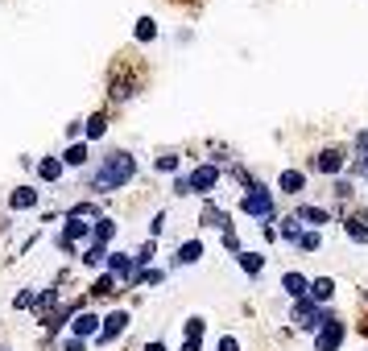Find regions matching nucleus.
I'll use <instances>...</instances> for the list:
<instances>
[{
	"mask_svg": "<svg viewBox=\"0 0 368 351\" xmlns=\"http://www.w3.org/2000/svg\"><path fill=\"white\" fill-rule=\"evenodd\" d=\"M83 236H87V223H79V219L70 215V219H66V228H62V236H58V244H62V248H70V244H75V240H83Z\"/></svg>",
	"mask_w": 368,
	"mask_h": 351,
	"instance_id": "9d476101",
	"label": "nucleus"
},
{
	"mask_svg": "<svg viewBox=\"0 0 368 351\" xmlns=\"http://www.w3.org/2000/svg\"><path fill=\"white\" fill-rule=\"evenodd\" d=\"M108 265H112V273H116V277H124V273H133V261H128L124 252H112V257H108Z\"/></svg>",
	"mask_w": 368,
	"mask_h": 351,
	"instance_id": "6ab92c4d",
	"label": "nucleus"
},
{
	"mask_svg": "<svg viewBox=\"0 0 368 351\" xmlns=\"http://www.w3.org/2000/svg\"><path fill=\"white\" fill-rule=\"evenodd\" d=\"M203 335V319H186V339H199Z\"/></svg>",
	"mask_w": 368,
	"mask_h": 351,
	"instance_id": "bb28decb",
	"label": "nucleus"
},
{
	"mask_svg": "<svg viewBox=\"0 0 368 351\" xmlns=\"http://www.w3.org/2000/svg\"><path fill=\"white\" fill-rule=\"evenodd\" d=\"M153 33H157V29H153V21H149V17H141V21H137V37H141V41H153Z\"/></svg>",
	"mask_w": 368,
	"mask_h": 351,
	"instance_id": "5701e85b",
	"label": "nucleus"
},
{
	"mask_svg": "<svg viewBox=\"0 0 368 351\" xmlns=\"http://www.w3.org/2000/svg\"><path fill=\"white\" fill-rule=\"evenodd\" d=\"M104 257H108V252H104V244H95V248H91V252H87V257H83V261H87V265H99V261H104Z\"/></svg>",
	"mask_w": 368,
	"mask_h": 351,
	"instance_id": "cd10ccee",
	"label": "nucleus"
},
{
	"mask_svg": "<svg viewBox=\"0 0 368 351\" xmlns=\"http://www.w3.org/2000/svg\"><path fill=\"white\" fill-rule=\"evenodd\" d=\"M240 211H244V215H265V219H269V215H273V199H269V190H265V186H253V190L240 199Z\"/></svg>",
	"mask_w": 368,
	"mask_h": 351,
	"instance_id": "f03ea898",
	"label": "nucleus"
},
{
	"mask_svg": "<svg viewBox=\"0 0 368 351\" xmlns=\"http://www.w3.org/2000/svg\"><path fill=\"white\" fill-rule=\"evenodd\" d=\"M348 236H352L356 244H368V228L360 223V219H348Z\"/></svg>",
	"mask_w": 368,
	"mask_h": 351,
	"instance_id": "aec40b11",
	"label": "nucleus"
},
{
	"mask_svg": "<svg viewBox=\"0 0 368 351\" xmlns=\"http://www.w3.org/2000/svg\"><path fill=\"white\" fill-rule=\"evenodd\" d=\"M145 351H166V348H162V343H149V348H145Z\"/></svg>",
	"mask_w": 368,
	"mask_h": 351,
	"instance_id": "c9c22d12",
	"label": "nucleus"
},
{
	"mask_svg": "<svg viewBox=\"0 0 368 351\" xmlns=\"http://www.w3.org/2000/svg\"><path fill=\"white\" fill-rule=\"evenodd\" d=\"M278 186H282L286 194H298V190H307V178H302V170H282Z\"/></svg>",
	"mask_w": 368,
	"mask_h": 351,
	"instance_id": "6e6552de",
	"label": "nucleus"
},
{
	"mask_svg": "<svg viewBox=\"0 0 368 351\" xmlns=\"http://www.w3.org/2000/svg\"><path fill=\"white\" fill-rule=\"evenodd\" d=\"M220 351H240V343H236L232 335H224V339H220Z\"/></svg>",
	"mask_w": 368,
	"mask_h": 351,
	"instance_id": "473e14b6",
	"label": "nucleus"
},
{
	"mask_svg": "<svg viewBox=\"0 0 368 351\" xmlns=\"http://www.w3.org/2000/svg\"><path fill=\"white\" fill-rule=\"evenodd\" d=\"M365 223H368V215H365Z\"/></svg>",
	"mask_w": 368,
	"mask_h": 351,
	"instance_id": "e433bc0d",
	"label": "nucleus"
},
{
	"mask_svg": "<svg viewBox=\"0 0 368 351\" xmlns=\"http://www.w3.org/2000/svg\"><path fill=\"white\" fill-rule=\"evenodd\" d=\"M203 257V240H186L182 248H178V265H195Z\"/></svg>",
	"mask_w": 368,
	"mask_h": 351,
	"instance_id": "ddd939ff",
	"label": "nucleus"
},
{
	"mask_svg": "<svg viewBox=\"0 0 368 351\" xmlns=\"http://www.w3.org/2000/svg\"><path fill=\"white\" fill-rule=\"evenodd\" d=\"M215 178H220V170H215V166H199L191 178H182V182H178V194H186V190H199V194H203V190H211V186H215Z\"/></svg>",
	"mask_w": 368,
	"mask_h": 351,
	"instance_id": "7ed1b4c3",
	"label": "nucleus"
},
{
	"mask_svg": "<svg viewBox=\"0 0 368 351\" xmlns=\"http://www.w3.org/2000/svg\"><path fill=\"white\" fill-rule=\"evenodd\" d=\"M340 343H344V323H327L323 331H319V339H315V351H340Z\"/></svg>",
	"mask_w": 368,
	"mask_h": 351,
	"instance_id": "39448f33",
	"label": "nucleus"
},
{
	"mask_svg": "<svg viewBox=\"0 0 368 351\" xmlns=\"http://www.w3.org/2000/svg\"><path fill=\"white\" fill-rule=\"evenodd\" d=\"M356 145H360V153H365V174H368V132H360V137H356Z\"/></svg>",
	"mask_w": 368,
	"mask_h": 351,
	"instance_id": "2f4dec72",
	"label": "nucleus"
},
{
	"mask_svg": "<svg viewBox=\"0 0 368 351\" xmlns=\"http://www.w3.org/2000/svg\"><path fill=\"white\" fill-rule=\"evenodd\" d=\"M104 128H108V120H104V112L87 120V137H104Z\"/></svg>",
	"mask_w": 368,
	"mask_h": 351,
	"instance_id": "b1692460",
	"label": "nucleus"
},
{
	"mask_svg": "<svg viewBox=\"0 0 368 351\" xmlns=\"http://www.w3.org/2000/svg\"><path fill=\"white\" fill-rule=\"evenodd\" d=\"M294 219H298V223H327L331 215H327V211H319V207H302Z\"/></svg>",
	"mask_w": 368,
	"mask_h": 351,
	"instance_id": "f3484780",
	"label": "nucleus"
},
{
	"mask_svg": "<svg viewBox=\"0 0 368 351\" xmlns=\"http://www.w3.org/2000/svg\"><path fill=\"white\" fill-rule=\"evenodd\" d=\"M133 174H137V161H133L128 153H112V157L104 161V170L95 174V190H120Z\"/></svg>",
	"mask_w": 368,
	"mask_h": 351,
	"instance_id": "f257e3e1",
	"label": "nucleus"
},
{
	"mask_svg": "<svg viewBox=\"0 0 368 351\" xmlns=\"http://www.w3.org/2000/svg\"><path fill=\"white\" fill-rule=\"evenodd\" d=\"M182 351H199V339H186V343H182Z\"/></svg>",
	"mask_w": 368,
	"mask_h": 351,
	"instance_id": "f704fd0d",
	"label": "nucleus"
},
{
	"mask_svg": "<svg viewBox=\"0 0 368 351\" xmlns=\"http://www.w3.org/2000/svg\"><path fill=\"white\" fill-rule=\"evenodd\" d=\"M91 294H95V298H108V294H116V281H112V277H99V281L91 285Z\"/></svg>",
	"mask_w": 368,
	"mask_h": 351,
	"instance_id": "4be33fe9",
	"label": "nucleus"
},
{
	"mask_svg": "<svg viewBox=\"0 0 368 351\" xmlns=\"http://www.w3.org/2000/svg\"><path fill=\"white\" fill-rule=\"evenodd\" d=\"M298 248H307V252H315L319 248V232H298V240H294Z\"/></svg>",
	"mask_w": 368,
	"mask_h": 351,
	"instance_id": "412c9836",
	"label": "nucleus"
},
{
	"mask_svg": "<svg viewBox=\"0 0 368 351\" xmlns=\"http://www.w3.org/2000/svg\"><path fill=\"white\" fill-rule=\"evenodd\" d=\"M261 265H265V257H261V252H240V269H244L249 277H257V273H261Z\"/></svg>",
	"mask_w": 368,
	"mask_h": 351,
	"instance_id": "dca6fc26",
	"label": "nucleus"
},
{
	"mask_svg": "<svg viewBox=\"0 0 368 351\" xmlns=\"http://www.w3.org/2000/svg\"><path fill=\"white\" fill-rule=\"evenodd\" d=\"M315 166H319L323 174H340V170H344V149H340V145H336V149H323Z\"/></svg>",
	"mask_w": 368,
	"mask_h": 351,
	"instance_id": "0eeeda50",
	"label": "nucleus"
},
{
	"mask_svg": "<svg viewBox=\"0 0 368 351\" xmlns=\"http://www.w3.org/2000/svg\"><path fill=\"white\" fill-rule=\"evenodd\" d=\"M311 298H315V302H331V298H336V281H331V277L311 281Z\"/></svg>",
	"mask_w": 368,
	"mask_h": 351,
	"instance_id": "f8f14e48",
	"label": "nucleus"
},
{
	"mask_svg": "<svg viewBox=\"0 0 368 351\" xmlns=\"http://www.w3.org/2000/svg\"><path fill=\"white\" fill-rule=\"evenodd\" d=\"M37 174H41V182H58V178H62V161H58V157H46V161L37 166Z\"/></svg>",
	"mask_w": 368,
	"mask_h": 351,
	"instance_id": "2eb2a0df",
	"label": "nucleus"
},
{
	"mask_svg": "<svg viewBox=\"0 0 368 351\" xmlns=\"http://www.w3.org/2000/svg\"><path fill=\"white\" fill-rule=\"evenodd\" d=\"M294 323H298V327H307V331H311V327H319V323H331V314H323V310H319V306H311V302H307V298H302V302H298V306H294Z\"/></svg>",
	"mask_w": 368,
	"mask_h": 351,
	"instance_id": "20e7f679",
	"label": "nucleus"
},
{
	"mask_svg": "<svg viewBox=\"0 0 368 351\" xmlns=\"http://www.w3.org/2000/svg\"><path fill=\"white\" fill-rule=\"evenodd\" d=\"M17 306H21V310L33 306V290H21V294H17Z\"/></svg>",
	"mask_w": 368,
	"mask_h": 351,
	"instance_id": "7c9ffc66",
	"label": "nucleus"
},
{
	"mask_svg": "<svg viewBox=\"0 0 368 351\" xmlns=\"http://www.w3.org/2000/svg\"><path fill=\"white\" fill-rule=\"evenodd\" d=\"M91 232H95V244H108V240L116 236V223H112V219H95Z\"/></svg>",
	"mask_w": 368,
	"mask_h": 351,
	"instance_id": "a211bd4d",
	"label": "nucleus"
},
{
	"mask_svg": "<svg viewBox=\"0 0 368 351\" xmlns=\"http://www.w3.org/2000/svg\"><path fill=\"white\" fill-rule=\"evenodd\" d=\"M62 161H70V166H83V161H87V145H70V153H66Z\"/></svg>",
	"mask_w": 368,
	"mask_h": 351,
	"instance_id": "393cba45",
	"label": "nucleus"
},
{
	"mask_svg": "<svg viewBox=\"0 0 368 351\" xmlns=\"http://www.w3.org/2000/svg\"><path fill=\"white\" fill-rule=\"evenodd\" d=\"M33 203H37V190H33V186H17V190H12V199H8V207H12V211H29Z\"/></svg>",
	"mask_w": 368,
	"mask_h": 351,
	"instance_id": "1a4fd4ad",
	"label": "nucleus"
},
{
	"mask_svg": "<svg viewBox=\"0 0 368 351\" xmlns=\"http://www.w3.org/2000/svg\"><path fill=\"white\" fill-rule=\"evenodd\" d=\"M66 351H83V339H66Z\"/></svg>",
	"mask_w": 368,
	"mask_h": 351,
	"instance_id": "72a5a7b5",
	"label": "nucleus"
},
{
	"mask_svg": "<svg viewBox=\"0 0 368 351\" xmlns=\"http://www.w3.org/2000/svg\"><path fill=\"white\" fill-rule=\"evenodd\" d=\"M124 327H128V314H120V310H116V314H108V319H99V343H112Z\"/></svg>",
	"mask_w": 368,
	"mask_h": 351,
	"instance_id": "423d86ee",
	"label": "nucleus"
},
{
	"mask_svg": "<svg viewBox=\"0 0 368 351\" xmlns=\"http://www.w3.org/2000/svg\"><path fill=\"white\" fill-rule=\"evenodd\" d=\"M178 166V157L174 153H166V157H157V170H174Z\"/></svg>",
	"mask_w": 368,
	"mask_h": 351,
	"instance_id": "c756f323",
	"label": "nucleus"
},
{
	"mask_svg": "<svg viewBox=\"0 0 368 351\" xmlns=\"http://www.w3.org/2000/svg\"><path fill=\"white\" fill-rule=\"evenodd\" d=\"M99 331V319L95 314H79L75 319V339H87V335H95Z\"/></svg>",
	"mask_w": 368,
	"mask_h": 351,
	"instance_id": "4468645a",
	"label": "nucleus"
},
{
	"mask_svg": "<svg viewBox=\"0 0 368 351\" xmlns=\"http://www.w3.org/2000/svg\"><path fill=\"white\" fill-rule=\"evenodd\" d=\"M54 302H58V294H54V290H46V294L37 298V310L46 314V310H54Z\"/></svg>",
	"mask_w": 368,
	"mask_h": 351,
	"instance_id": "a878e982",
	"label": "nucleus"
},
{
	"mask_svg": "<svg viewBox=\"0 0 368 351\" xmlns=\"http://www.w3.org/2000/svg\"><path fill=\"white\" fill-rule=\"evenodd\" d=\"M149 261H153V240L141 244V252H137V265H149Z\"/></svg>",
	"mask_w": 368,
	"mask_h": 351,
	"instance_id": "c85d7f7f",
	"label": "nucleus"
},
{
	"mask_svg": "<svg viewBox=\"0 0 368 351\" xmlns=\"http://www.w3.org/2000/svg\"><path fill=\"white\" fill-rule=\"evenodd\" d=\"M282 285H286V294H290V298H307V294H311V281H307V277H298V273H286V277H282Z\"/></svg>",
	"mask_w": 368,
	"mask_h": 351,
	"instance_id": "9b49d317",
	"label": "nucleus"
}]
</instances>
